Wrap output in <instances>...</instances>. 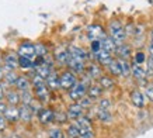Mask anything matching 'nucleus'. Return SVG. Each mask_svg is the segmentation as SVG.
<instances>
[{
  "mask_svg": "<svg viewBox=\"0 0 153 138\" xmlns=\"http://www.w3.org/2000/svg\"><path fill=\"white\" fill-rule=\"evenodd\" d=\"M110 37L114 40L117 45H122L124 41L126 38V34H125V30L124 27L120 24V21H112L110 24Z\"/></svg>",
  "mask_w": 153,
  "mask_h": 138,
  "instance_id": "f257e3e1",
  "label": "nucleus"
},
{
  "mask_svg": "<svg viewBox=\"0 0 153 138\" xmlns=\"http://www.w3.org/2000/svg\"><path fill=\"white\" fill-rule=\"evenodd\" d=\"M59 82H60V88H63L65 90H70L76 85V76H74L72 72H65L62 74V76L59 78Z\"/></svg>",
  "mask_w": 153,
  "mask_h": 138,
  "instance_id": "f03ea898",
  "label": "nucleus"
},
{
  "mask_svg": "<svg viewBox=\"0 0 153 138\" xmlns=\"http://www.w3.org/2000/svg\"><path fill=\"white\" fill-rule=\"evenodd\" d=\"M69 96L72 100H82L86 96V85L84 83H76L73 88L70 89Z\"/></svg>",
  "mask_w": 153,
  "mask_h": 138,
  "instance_id": "7ed1b4c3",
  "label": "nucleus"
},
{
  "mask_svg": "<svg viewBox=\"0 0 153 138\" xmlns=\"http://www.w3.org/2000/svg\"><path fill=\"white\" fill-rule=\"evenodd\" d=\"M87 35L91 41H101L104 37H107L105 34H104V31H102V28L100 26H97V24L90 26L87 28Z\"/></svg>",
  "mask_w": 153,
  "mask_h": 138,
  "instance_id": "20e7f679",
  "label": "nucleus"
},
{
  "mask_svg": "<svg viewBox=\"0 0 153 138\" xmlns=\"http://www.w3.org/2000/svg\"><path fill=\"white\" fill-rule=\"evenodd\" d=\"M68 65L73 69L74 72H83L84 70V61L70 55V54H69V58H68Z\"/></svg>",
  "mask_w": 153,
  "mask_h": 138,
  "instance_id": "39448f33",
  "label": "nucleus"
},
{
  "mask_svg": "<svg viewBox=\"0 0 153 138\" xmlns=\"http://www.w3.org/2000/svg\"><path fill=\"white\" fill-rule=\"evenodd\" d=\"M19 55L33 59L34 56L37 55V54H35V45H31V44H23V45L19 48Z\"/></svg>",
  "mask_w": 153,
  "mask_h": 138,
  "instance_id": "423d86ee",
  "label": "nucleus"
},
{
  "mask_svg": "<svg viewBox=\"0 0 153 138\" xmlns=\"http://www.w3.org/2000/svg\"><path fill=\"white\" fill-rule=\"evenodd\" d=\"M94 58L100 62L101 65H108L112 62V58H111V52H108V51H105V50H102L101 48V51H98L97 54L94 55Z\"/></svg>",
  "mask_w": 153,
  "mask_h": 138,
  "instance_id": "0eeeda50",
  "label": "nucleus"
},
{
  "mask_svg": "<svg viewBox=\"0 0 153 138\" xmlns=\"http://www.w3.org/2000/svg\"><path fill=\"white\" fill-rule=\"evenodd\" d=\"M68 118H80L82 117V114H83V107H82V104H72V106H69V109H68Z\"/></svg>",
  "mask_w": 153,
  "mask_h": 138,
  "instance_id": "6e6552de",
  "label": "nucleus"
},
{
  "mask_svg": "<svg viewBox=\"0 0 153 138\" xmlns=\"http://www.w3.org/2000/svg\"><path fill=\"white\" fill-rule=\"evenodd\" d=\"M131 101H132L134 106L142 109V107L145 106V96L139 90H134V92L131 93Z\"/></svg>",
  "mask_w": 153,
  "mask_h": 138,
  "instance_id": "1a4fd4ad",
  "label": "nucleus"
},
{
  "mask_svg": "<svg viewBox=\"0 0 153 138\" xmlns=\"http://www.w3.org/2000/svg\"><path fill=\"white\" fill-rule=\"evenodd\" d=\"M132 75H134V78L136 79V80H139V82H143L145 79H146V70L138 64H135L134 66H132Z\"/></svg>",
  "mask_w": 153,
  "mask_h": 138,
  "instance_id": "9d476101",
  "label": "nucleus"
},
{
  "mask_svg": "<svg viewBox=\"0 0 153 138\" xmlns=\"http://www.w3.org/2000/svg\"><path fill=\"white\" fill-rule=\"evenodd\" d=\"M4 62H6V68L9 70H13V69H16L20 65V58H17L14 54H9L4 58Z\"/></svg>",
  "mask_w": 153,
  "mask_h": 138,
  "instance_id": "9b49d317",
  "label": "nucleus"
},
{
  "mask_svg": "<svg viewBox=\"0 0 153 138\" xmlns=\"http://www.w3.org/2000/svg\"><path fill=\"white\" fill-rule=\"evenodd\" d=\"M101 46L102 50L108 51V52H114V51H117V44L114 42V40H112L111 37H104L101 40Z\"/></svg>",
  "mask_w": 153,
  "mask_h": 138,
  "instance_id": "f8f14e48",
  "label": "nucleus"
},
{
  "mask_svg": "<svg viewBox=\"0 0 153 138\" xmlns=\"http://www.w3.org/2000/svg\"><path fill=\"white\" fill-rule=\"evenodd\" d=\"M69 54L70 55H73V56H76V58H80V59H83V61H86L87 59V52L83 50V48H79V46H74V45H72L69 48Z\"/></svg>",
  "mask_w": 153,
  "mask_h": 138,
  "instance_id": "ddd939ff",
  "label": "nucleus"
},
{
  "mask_svg": "<svg viewBox=\"0 0 153 138\" xmlns=\"http://www.w3.org/2000/svg\"><path fill=\"white\" fill-rule=\"evenodd\" d=\"M55 56L58 62L60 64H68V58H69V51H66L65 48H56Z\"/></svg>",
  "mask_w": 153,
  "mask_h": 138,
  "instance_id": "4468645a",
  "label": "nucleus"
},
{
  "mask_svg": "<svg viewBox=\"0 0 153 138\" xmlns=\"http://www.w3.org/2000/svg\"><path fill=\"white\" fill-rule=\"evenodd\" d=\"M38 116H39V120H41L42 124H48V123H51L52 120L55 118V114L51 110H41Z\"/></svg>",
  "mask_w": 153,
  "mask_h": 138,
  "instance_id": "2eb2a0df",
  "label": "nucleus"
},
{
  "mask_svg": "<svg viewBox=\"0 0 153 138\" xmlns=\"http://www.w3.org/2000/svg\"><path fill=\"white\" fill-rule=\"evenodd\" d=\"M19 111H20V118L24 120V121H30L31 117H33V109H31V106H25L24 104Z\"/></svg>",
  "mask_w": 153,
  "mask_h": 138,
  "instance_id": "dca6fc26",
  "label": "nucleus"
},
{
  "mask_svg": "<svg viewBox=\"0 0 153 138\" xmlns=\"http://www.w3.org/2000/svg\"><path fill=\"white\" fill-rule=\"evenodd\" d=\"M47 85L49 86L51 89H58L60 86V82H59V78L55 72H52L49 76L47 78Z\"/></svg>",
  "mask_w": 153,
  "mask_h": 138,
  "instance_id": "f3484780",
  "label": "nucleus"
},
{
  "mask_svg": "<svg viewBox=\"0 0 153 138\" xmlns=\"http://www.w3.org/2000/svg\"><path fill=\"white\" fill-rule=\"evenodd\" d=\"M4 116H6V118L10 120V121H14V120H17L20 117V111L16 109V107H7L4 111Z\"/></svg>",
  "mask_w": 153,
  "mask_h": 138,
  "instance_id": "a211bd4d",
  "label": "nucleus"
},
{
  "mask_svg": "<svg viewBox=\"0 0 153 138\" xmlns=\"http://www.w3.org/2000/svg\"><path fill=\"white\" fill-rule=\"evenodd\" d=\"M117 54L120 55L121 59H126V58H129L131 56V48L125 44H122V45H118L117 48Z\"/></svg>",
  "mask_w": 153,
  "mask_h": 138,
  "instance_id": "6ab92c4d",
  "label": "nucleus"
},
{
  "mask_svg": "<svg viewBox=\"0 0 153 138\" xmlns=\"http://www.w3.org/2000/svg\"><path fill=\"white\" fill-rule=\"evenodd\" d=\"M35 94H37V97L41 101H47L48 100V89H47V85L35 88Z\"/></svg>",
  "mask_w": 153,
  "mask_h": 138,
  "instance_id": "aec40b11",
  "label": "nucleus"
},
{
  "mask_svg": "<svg viewBox=\"0 0 153 138\" xmlns=\"http://www.w3.org/2000/svg\"><path fill=\"white\" fill-rule=\"evenodd\" d=\"M118 61H120V65H121V75L129 76L132 74V66L129 65V62L126 59H118Z\"/></svg>",
  "mask_w": 153,
  "mask_h": 138,
  "instance_id": "412c9836",
  "label": "nucleus"
},
{
  "mask_svg": "<svg viewBox=\"0 0 153 138\" xmlns=\"http://www.w3.org/2000/svg\"><path fill=\"white\" fill-rule=\"evenodd\" d=\"M101 93H102V88L100 85H91L88 88V97H91V99H96V97L101 96Z\"/></svg>",
  "mask_w": 153,
  "mask_h": 138,
  "instance_id": "4be33fe9",
  "label": "nucleus"
},
{
  "mask_svg": "<svg viewBox=\"0 0 153 138\" xmlns=\"http://www.w3.org/2000/svg\"><path fill=\"white\" fill-rule=\"evenodd\" d=\"M66 134H68V137L69 138H79L80 137V130H79V127H77L76 124L69 125V128H68Z\"/></svg>",
  "mask_w": 153,
  "mask_h": 138,
  "instance_id": "5701e85b",
  "label": "nucleus"
},
{
  "mask_svg": "<svg viewBox=\"0 0 153 138\" xmlns=\"http://www.w3.org/2000/svg\"><path fill=\"white\" fill-rule=\"evenodd\" d=\"M76 125L79 127V130H83V128H91L90 120L86 118V117H80V118H77V121H76Z\"/></svg>",
  "mask_w": 153,
  "mask_h": 138,
  "instance_id": "b1692460",
  "label": "nucleus"
},
{
  "mask_svg": "<svg viewBox=\"0 0 153 138\" xmlns=\"http://www.w3.org/2000/svg\"><path fill=\"white\" fill-rule=\"evenodd\" d=\"M108 69L112 75H121V65L120 61H112L111 64L108 65Z\"/></svg>",
  "mask_w": 153,
  "mask_h": 138,
  "instance_id": "393cba45",
  "label": "nucleus"
},
{
  "mask_svg": "<svg viewBox=\"0 0 153 138\" xmlns=\"http://www.w3.org/2000/svg\"><path fill=\"white\" fill-rule=\"evenodd\" d=\"M20 99L23 100V104H25V106H31V103H33V96L30 94V92H28V90H24V92H21V96H20Z\"/></svg>",
  "mask_w": 153,
  "mask_h": 138,
  "instance_id": "a878e982",
  "label": "nucleus"
},
{
  "mask_svg": "<svg viewBox=\"0 0 153 138\" xmlns=\"http://www.w3.org/2000/svg\"><path fill=\"white\" fill-rule=\"evenodd\" d=\"M20 66L24 69H30L34 66V62L33 59H30V58H25V56H20Z\"/></svg>",
  "mask_w": 153,
  "mask_h": 138,
  "instance_id": "bb28decb",
  "label": "nucleus"
},
{
  "mask_svg": "<svg viewBox=\"0 0 153 138\" xmlns=\"http://www.w3.org/2000/svg\"><path fill=\"white\" fill-rule=\"evenodd\" d=\"M97 117L101 121H104V123H108V121H111V114H110V111L108 110H98V114H97Z\"/></svg>",
  "mask_w": 153,
  "mask_h": 138,
  "instance_id": "cd10ccee",
  "label": "nucleus"
},
{
  "mask_svg": "<svg viewBox=\"0 0 153 138\" xmlns=\"http://www.w3.org/2000/svg\"><path fill=\"white\" fill-rule=\"evenodd\" d=\"M16 86L21 90V92H24V90H28V86H30V83H28V80L25 78H19L17 79V83H16Z\"/></svg>",
  "mask_w": 153,
  "mask_h": 138,
  "instance_id": "c85d7f7f",
  "label": "nucleus"
},
{
  "mask_svg": "<svg viewBox=\"0 0 153 138\" xmlns=\"http://www.w3.org/2000/svg\"><path fill=\"white\" fill-rule=\"evenodd\" d=\"M112 85H114V80H112V79L107 78V76H102V78H100V86H101L102 89L111 88Z\"/></svg>",
  "mask_w": 153,
  "mask_h": 138,
  "instance_id": "c756f323",
  "label": "nucleus"
},
{
  "mask_svg": "<svg viewBox=\"0 0 153 138\" xmlns=\"http://www.w3.org/2000/svg\"><path fill=\"white\" fill-rule=\"evenodd\" d=\"M100 74H101V70L98 69V66H96V65H90L88 66V75H90V78H98L100 76Z\"/></svg>",
  "mask_w": 153,
  "mask_h": 138,
  "instance_id": "7c9ffc66",
  "label": "nucleus"
},
{
  "mask_svg": "<svg viewBox=\"0 0 153 138\" xmlns=\"http://www.w3.org/2000/svg\"><path fill=\"white\" fill-rule=\"evenodd\" d=\"M33 83H34V86H35V88H38V86H44V85H47V80H44L42 76H39L38 74H35L34 75V78H33Z\"/></svg>",
  "mask_w": 153,
  "mask_h": 138,
  "instance_id": "2f4dec72",
  "label": "nucleus"
},
{
  "mask_svg": "<svg viewBox=\"0 0 153 138\" xmlns=\"http://www.w3.org/2000/svg\"><path fill=\"white\" fill-rule=\"evenodd\" d=\"M7 100H9V103H11V104H16V103L20 101V96L16 92H9L7 93Z\"/></svg>",
  "mask_w": 153,
  "mask_h": 138,
  "instance_id": "473e14b6",
  "label": "nucleus"
},
{
  "mask_svg": "<svg viewBox=\"0 0 153 138\" xmlns=\"http://www.w3.org/2000/svg\"><path fill=\"white\" fill-rule=\"evenodd\" d=\"M35 54H37V56H41V58H44V56L47 55V46H44L42 44H38V45H35Z\"/></svg>",
  "mask_w": 153,
  "mask_h": 138,
  "instance_id": "72a5a7b5",
  "label": "nucleus"
},
{
  "mask_svg": "<svg viewBox=\"0 0 153 138\" xmlns=\"http://www.w3.org/2000/svg\"><path fill=\"white\" fill-rule=\"evenodd\" d=\"M17 76H16V74H14L13 70H9L7 72V75H6V80H7V83L9 85H13V83H17Z\"/></svg>",
  "mask_w": 153,
  "mask_h": 138,
  "instance_id": "f704fd0d",
  "label": "nucleus"
},
{
  "mask_svg": "<svg viewBox=\"0 0 153 138\" xmlns=\"http://www.w3.org/2000/svg\"><path fill=\"white\" fill-rule=\"evenodd\" d=\"M94 133L91 128H83L80 130V138H93Z\"/></svg>",
  "mask_w": 153,
  "mask_h": 138,
  "instance_id": "c9c22d12",
  "label": "nucleus"
},
{
  "mask_svg": "<svg viewBox=\"0 0 153 138\" xmlns=\"http://www.w3.org/2000/svg\"><path fill=\"white\" fill-rule=\"evenodd\" d=\"M49 138H65V137H63V133L59 128H52L49 131Z\"/></svg>",
  "mask_w": 153,
  "mask_h": 138,
  "instance_id": "e433bc0d",
  "label": "nucleus"
},
{
  "mask_svg": "<svg viewBox=\"0 0 153 138\" xmlns=\"http://www.w3.org/2000/svg\"><path fill=\"white\" fill-rule=\"evenodd\" d=\"M101 41H91V52L93 55H96L98 51H101Z\"/></svg>",
  "mask_w": 153,
  "mask_h": 138,
  "instance_id": "4c0bfd02",
  "label": "nucleus"
},
{
  "mask_svg": "<svg viewBox=\"0 0 153 138\" xmlns=\"http://www.w3.org/2000/svg\"><path fill=\"white\" fill-rule=\"evenodd\" d=\"M145 92H146V96H148L149 100L153 101V85H148Z\"/></svg>",
  "mask_w": 153,
  "mask_h": 138,
  "instance_id": "58836bf2",
  "label": "nucleus"
},
{
  "mask_svg": "<svg viewBox=\"0 0 153 138\" xmlns=\"http://www.w3.org/2000/svg\"><path fill=\"white\" fill-rule=\"evenodd\" d=\"M145 61V55H143V52H138L136 55H135V64H138L140 65L142 62Z\"/></svg>",
  "mask_w": 153,
  "mask_h": 138,
  "instance_id": "ea45409f",
  "label": "nucleus"
},
{
  "mask_svg": "<svg viewBox=\"0 0 153 138\" xmlns=\"http://www.w3.org/2000/svg\"><path fill=\"white\" fill-rule=\"evenodd\" d=\"M66 118H68V114H65V113H55V120L60 121V123L66 121Z\"/></svg>",
  "mask_w": 153,
  "mask_h": 138,
  "instance_id": "a19ab883",
  "label": "nucleus"
},
{
  "mask_svg": "<svg viewBox=\"0 0 153 138\" xmlns=\"http://www.w3.org/2000/svg\"><path fill=\"white\" fill-rule=\"evenodd\" d=\"M80 104H82V107H88L91 104V97H83L80 100Z\"/></svg>",
  "mask_w": 153,
  "mask_h": 138,
  "instance_id": "79ce46f5",
  "label": "nucleus"
},
{
  "mask_svg": "<svg viewBox=\"0 0 153 138\" xmlns=\"http://www.w3.org/2000/svg\"><path fill=\"white\" fill-rule=\"evenodd\" d=\"M100 109H101V110H108V109H110V101L101 100L100 101Z\"/></svg>",
  "mask_w": 153,
  "mask_h": 138,
  "instance_id": "37998d69",
  "label": "nucleus"
},
{
  "mask_svg": "<svg viewBox=\"0 0 153 138\" xmlns=\"http://www.w3.org/2000/svg\"><path fill=\"white\" fill-rule=\"evenodd\" d=\"M148 68H149V74H153V58H149Z\"/></svg>",
  "mask_w": 153,
  "mask_h": 138,
  "instance_id": "c03bdc74",
  "label": "nucleus"
},
{
  "mask_svg": "<svg viewBox=\"0 0 153 138\" xmlns=\"http://www.w3.org/2000/svg\"><path fill=\"white\" fill-rule=\"evenodd\" d=\"M6 109H7V107H6L4 104H1V103H0V117H1V114H4Z\"/></svg>",
  "mask_w": 153,
  "mask_h": 138,
  "instance_id": "a18cd8bd",
  "label": "nucleus"
},
{
  "mask_svg": "<svg viewBox=\"0 0 153 138\" xmlns=\"http://www.w3.org/2000/svg\"><path fill=\"white\" fill-rule=\"evenodd\" d=\"M149 54H150V58H153V42L149 46Z\"/></svg>",
  "mask_w": 153,
  "mask_h": 138,
  "instance_id": "49530a36",
  "label": "nucleus"
},
{
  "mask_svg": "<svg viewBox=\"0 0 153 138\" xmlns=\"http://www.w3.org/2000/svg\"><path fill=\"white\" fill-rule=\"evenodd\" d=\"M3 128H4V120L0 117V130H3Z\"/></svg>",
  "mask_w": 153,
  "mask_h": 138,
  "instance_id": "de8ad7c7",
  "label": "nucleus"
},
{
  "mask_svg": "<svg viewBox=\"0 0 153 138\" xmlns=\"http://www.w3.org/2000/svg\"><path fill=\"white\" fill-rule=\"evenodd\" d=\"M3 96H4V92H3V88L0 86V100L3 99Z\"/></svg>",
  "mask_w": 153,
  "mask_h": 138,
  "instance_id": "09e8293b",
  "label": "nucleus"
},
{
  "mask_svg": "<svg viewBox=\"0 0 153 138\" xmlns=\"http://www.w3.org/2000/svg\"><path fill=\"white\" fill-rule=\"evenodd\" d=\"M1 76H3V70H1V68H0V79H1Z\"/></svg>",
  "mask_w": 153,
  "mask_h": 138,
  "instance_id": "8fccbe9b",
  "label": "nucleus"
},
{
  "mask_svg": "<svg viewBox=\"0 0 153 138\" xmlns=\"http://www.w3.org/2000/svg\"><path fill=\"white\" fill-rule=\"evenodd\" d=\"M152 42H153V31H152Z\"/></svg>",
  "mask_w": 153,
  "mask_h": 138,
  "instance_id": "3c124183",
  "label": "nucleus"
},
{
  "mask_svg": "<svg viewBox=\"0 0 153 138\" xmlns=\"http://www.w3.org/2000/svg\"><path fill=\"white\" fill-rule=\"evenodd\" d=\"M9 138H13V137H9ZM14 138H16V137H14Z\"/></svg>",
  "mask_w": 153,
  "mask_h": 138,
  "instance_id": "603ef678",
  "label": "nucleus"
}]
</instances>
